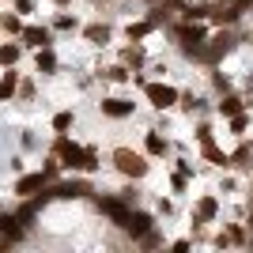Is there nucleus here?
Wrapping results in <instances>:
<instances>
[{
    "label": "nucleus",
    "mask_w": 253,
    "mask_h": 253,
    "mask_svg": "<svg viewBox=\"0 0 253 253\" xmlns=\"http://www.w3.org/2000/svg\"><path fill=\"white\" fill-rule=\"evenodd\" d=\"M178 42H181V49H185V57H201V49H204V42H208V38H204V27H197V23H181L178 31Z\"/></svg>",
    "instance_id": "nucleus-1"
},
{
    "label": "nucleus",
    "mask_w": 253,
    "mask_h": 253,
    "mask_svg": "<svg viewBox=\"0 0 253 253\" xmlns=\"http://www.w3.org/2000/svg\"><path fill=\"white\" fill-rule=\"evenodd\" d=\"M114 167L121 170L125 178H144V174H148L144 155H136V151H128V148H117V151H114Z\"/></svg>",
    "instance_id": "nucleus-2"
},
{
    "label": "nucleus",
    "mask_w": 253,
    "mask_h": 253,
    "mask_svg": "<svg viewBox=\"0 0 253 253\" xmlns=\"http://www.w3.org/2000/svg\"><path fill=\"white\" fill-rule=\"evenodd\" d=\"M87 193H91L87 181H57L45 197H38V204H45V201H80V197H87Z\"/></svg>",
    "instance_id": "nucleus-3"
},
{
    "label": "nucleus",
    "mask_w": 253,
    "mask_h": 253,
    "mask_svg": "<svg viewBox=\"0 0 253 253\" xmlns=\"http://www.w3.org/2000/svg\"><path fill=\"white\" fill-rule=\"evenodd\" d=\"M57 159H61V167H72V170H84V159H87V148H80V144H72V140L61 132V140H57Z\"/></svg>",
    "instance_id": "nucleus-4"
},
{
    "label": "nucleus",
    "mask_w": 253,
    "mask_h": 253,
    "mask_svg": "<svg viewBox=\"0 0 253 253\" xmlns=\"http://www.w3.org/2000/svg\"><path fill=\"white\" fill-rule=\"evenodd\" d=\"M144 91H148V102L155 106V110H170V106L178 102V91L170 84H144Z\"/></svg>",
    "instance_id": "nucleus-5"
},
{
    "label": "nucleus",
    "mask_w": 253,
    "mask_h": 253,
    "mask_svg": "<svg viewBox=\"0 0 253 253\" xmlns=\"http://www.w3.org/2000/svg\"><path fill=\"white\" fill-rule=\"evenodd\" d=\"M231 45H234V34H231V31H219V34H215V38L201 49V61H208V64L219 61L223 53H231Z\"/></svg>",
    "instance_id": "nucleus-6"
},
{
    "label": "nucleus",
    "mask_w": 253,
    "mask_h": 253,
    "mask_svg": "<svg viewBox=\"0 0 253 253\" xmlns=\"http://www.w3.org/2000/svg\"><path fill=\"white\" fill-rule=\"evenodd\" d=\"M98 208H102L106 215L117 223V227H121V223H125V215L132 211V208H128V197H102V201H98Z\"/></svg>",
    "instance_id": "nucleus-7"
},
{
    "label": "nucleus",
    "mask_w": 253,
    "mask_h": 253,
    "mask_svg": "<svg viewBox=\"0 0 253 253\" xmlns=\"http://www.w3.org/2000/svg\"><path fill=\"white\" fill-rule=\"evenodd\" d=\"M121 227H125V231L132 234V238H144V234H148L151 227H155V219H151L148 211H128V215H125V223H121Z\"/></svg>",
    "instance_id": "nucleus-8"
},
{
    "label": "nucleus",
    "mask_w": 253,
    "mask_h": 253,
    "mask_svg": "<svg viewBox=\"0 0 253 253\" xmlns=\"http://www.w3.org/2000/svg\"><path fill=\"white\" fill-rule=\"evenodd\" d=\"M45 185H49L45 174H23V178L15 181V193H19V197H38V193H45Z\"/></svg>",
    "instance_id": "nucleus-9"
},
{
    "label": "nucleus",
    "mask_w": 253,
    "mask_h": 253,
    "mask_svg": "<svg viewBox=\"0 0 253 253\" xmlns=\"http://www.w3.org/2000/svg\"><path fill=\"white\" fill-rule=\"evenodd\" d=\"M102 114L106 117H128L132 114V102H125V98H102Z\"/></svg>",
    "instance_id": "nucleus-10"
},
{
    "label": "nucleus",
    "mask_w": 253,
    "mask_h": 253,
    "mask_svg": "<svg viewBox=\"0 0 253 253\" xmlns=\"http://www.w3.org/2000/svg\"><path fill=\"white\" fill-rule=\"evenodd\" d=\"M215 211H219V201H215V197H201V201H197V219H193V223L215 219Z\"/></svg>",
    "instance_id": "nucleus-11"
},
{
    "label": "nucleus",
    "mask_w": 253,
    "mask_h": 253,
    "mask_svg": "<svg viewBox=\"0 0 253 253\" xmlns=\"http://www.w3.org/2000/svg\"><path fill=\"white\" fill-rule=\"evenodd\" d=\"M23 42L34 45V49H42V45H49V31H45V27H23Z\"/></svg>",
    "instance_id": "nucleus-12"
},
{
    "label": "nucleus",
    "mask_w": 253,
    "mask_h": 253,
    "mask_svg": "<svg viewBox=\"0 0 253 253\" xmlns=\"http://www.w3.org/2000/svg\"><path fill=\"white\" fill-rule=\"evenodd\" d=\"M84 38L91 45H106V42H110V27H106V23H91V27L84 31Z\"/></svg>",
    "instance_id": "nucleus-13"
},
{
    "label": "nucleus",
    "mask_w": 253,
    "mask_h": 253,
    "mask_svg": "<svg viewBox=\"0 0 253 253\" xmlns=\"http://www.w3.org/2000/svg\"><path fill=\"white\" fill-rule=\"evenodd\" d=\"M15 91H19V76L8 68V72H4V80H0V102H8Z\"/></svg>",
    "instance_id": "nucleus-14"
},
{
    "label": "nucleus",
    "mask_w": 253,
    "mask_h": 253,
    "mask_svg": "<svg viewBox=\"0 0 253 253\" xmlns=\"http://www.w3.org/2000/svg\"><path fill=\"white\" fill-rule=\"evenodd\" d=\"M53 68H57V53H53L49 45H42V49H38V72H42V76H49Z\"/></svg>",
    "instance_id": "nucleus-15"
},
{
    "label": "nucleus",
    "mask_w": 253,
    "mask_h": 253,
    "mask_svg": "<svg viewBox=\"0 0 253 253\" xmlns=\"http://www.w3.org/2000/svg\"><path fill=\"white\" fill-rule=\"evenodd\" d=\"M155 31V23L144 19V23H128V42H140V38H148V34Z\"/></svg>",
    "instance_id": "nucleus-16"
},
{
    "label": "nucleus",
    "mask_w": 253,
    "mask_h": 253,
    "mask_svg": "<svg viewBox=\"0 0 253 253\" xmlns=\"http://www.w3.org/2000/svg\"><path fill=\"white\" fill-rule=\"evenodd\" d=\"M144 148H148V155H167V140L159 136V132H148V140H144Z\"/></svg>",
    "instance_id": "nucleus-17"
},
{
    "label": "nucleus",
    "mask_w": 253,
    "mask_h": 253,
    "mask_svg": "<svg viewBox=\"0 0 253 253\" xmlns=\"http://www.w3.org/2000/svg\"><path fill=\"white\" fill-rule=\"evenodd\" d=\"M15 61H19V45H0V64H4V68H15Z\"/></svg>",
    "instance_id": "nucleus-18"
},
{
    "label": "nucleus",
    "mask_w": 253,
    "mask_h": 253,
    "mask_svg": "<svg viewBox=\"0 0 253 253\" xmlns=\"http://www.w3.org/2000/svg\"><path fill=\"white\" fill-rule=\"evenodd\" d=\"M0 27H4L8 34H23V23H19L15 11H4V15H0Z\"/></svg>",
    "instance_id": "nucleus-19"
},
{
    "label": "nucleus",
    "mask_w": 253,
    "mask_h": 253,
    "mask_svg": "<svg viewBox=\"0 0 253 253\" xmlns=\"http://www.w3.org/2000/svg\"><path fill=\"white\" fill-rule=\"evenodd\" d=\"M219 114H223V117H234V114H242V98L227 95V98L219 102Z\"/></svg>",
    "instance_id": "nucleus-20"
},
{
    "label": "nucleus",
    "mask_w": 253,
    "mask_h": 253,
    "mask_svg": "<svg viewBox=\"0 0 253 253\" xmlns=\"http://www.w3.org/2000/svg\"><path fill=\"white\" fill-rule=\"evenodd\" d=\"M231 163H234V167H253V148H250V144H242V148L231 155Z\"/></svg>",
    "instance_id": "nucleus-21"
},
{
    "label": "nucleus",
    "mask_w": 253,
    "mask_h": 253,
    "mask_svg": "<svg viewBox=\"0 0 253 253\" xmlns=\"http://www.w3.org/2000/svg\"><path fill=\"white\" fill-rule=\"evenodd\" d=\"M204 155H208V163H215V167H231V159L223 155L215 144H204Z\"/></svg>",
    "instance_id": "nucleus-22"
},
{
    "label": "nucleus",
    "mask_w": 253,
    "mask_h": 253,
    "mask_svg": "<svg viewBox=\"0 0 253 253\" xmlns=\"http://www.w3.org/2000/svg\"><path fill=\"white\" fill-rule=\"evenodd\" d=\"M125 61L132 64V68H140V64L148 61V57H144V49H140V45H128V49H125Z\"/></svg>",
    "instance_id": "nucleus-23"
},
{
    "label": "nucleus",
    "mask_w": 253,
    "mask_h": 253,
    "mask_svg": "<svg viewBox=\"0 0 253 253\" xmlns=\"http://www.w3.org/2000/svg\"><path fill=\"white\" fill-rule=\"evenodd\" d=\"M106 80H110V84H125V80H128V68L114 64V68H106Z\"/></svg>",
    "instance_id": "nucleus-24"
},
{
    "label": "nucleus",
    "mask_w": 253,
    "mask_h": 253,
    "mask_svg": "<svg viewBox=\"0 0 253 253\" xmlns=\"http://www.w3.org/2000/svg\"><path fill=\"white\" fill-rule=\"evenodd\" d=\"M53 128H57V132H68V128H72V114H68V110H61V114L53 117Z\"/></svg>",
    "instance_id": "nucleus-25"
},
{
    "label": "nucleus",
    "mask_w": 253,
    "mask_h": 253,
    "mask_svg": "<svg viewBox=\"0 0 253 253\" xmlns=\"http://www.w3.org/2000/svg\"><path fill=\"white\" fill-rule=\"evenodd\" d=\"M178 106H181V110H185V114H193V110H197V106H201V102H197V98H193V95H178Z\"/></svg>",
    "instance_id": "nucleus-26"
},
{
    "label": "nucleus",
    "mask_w": 253,
    "mask_h": 253,
    "mask_svg": "<svg viewBox=\"0 0 253 253\" xmlns=\"http://www.w3.org/2000/svg\"><path fill=\"white\" fill-rule=\"evenodd\" d=\"M45 178H57L61 174V159H45V170H42Z\"/></svg>",
    "instance_id": "nucleus-27"
},
{
    "label": "nucleus",
    "mask_w": 253,
    "mask_h": 253,
    "mask_svg": "<svg viewBox=\"0 0 253 253\" xmlns=\"http://www.w3.org/2000/svg\"><path fill=\"white\" fill-rule=\"evenodd\" d=\"M57 31H76V19L72 15H57Z\"/></svg>",
    "instance_id": "nucleus-28"
},
{
    "label": "nucleus",
    "mask_w": 253,
    "mask_h": 253,
    "mask_svg": "<svg viewBox=\"0 0 253 253\" xmlns=\"http://www.w3.org/2000/svg\"><path fill=\"white\" fill-rule=\"evenodd\" d=\"M231 128L242 136V132H246V117H242V114H234V117H231Z\"/></svg>",
    "instance_id": "nucleus-29"
},
{
    "label": "nucleus",
    "mask_w": 253,
    "mask_h": 253,
    "mask_svg": "<svg viewBox=\"0 0 253 253\" xmlns=\"http://www.w3.org/2000/svg\"><path fill=\"white\" fill-rule=\"evenodd\" d=\"M98 167V155H95V151H91V148H87V159H84V170H87V174H91V170H95Z\"/></svg>",
    "instance_id": "nucleus-30"
},
{
    "label": "nucleus",
    "mask_w": 253,
    "mask_h": 253,
    "mask_svg": "<svg viewBox=\"0 0 253 253\" xmlns=\"http://www.w3.org/2000/svg\"><path fill=\"white\" fill-rule=\"evenodd\" d=\"M197 136H201V144H211V128L201 125V132H197Z\"/></svg>",
    "instance_id": "nucleus-31"
},
{
    "label": "nucleus",
    "mask_w": 253,
    "mask_h": 253,
    "mask_svg": "<svg viewBox=\"0 0 253 253\" xmlns=\"http://www.w3.org/2000/svg\"><path fill=\"white\" fill-rule=\"evenodd\" d=\"M15 8H19V11H31V0H15Z\"/></svg>",
    "instance_id": "nucleus-32"
},
{
    "label": "nucleus",
    "mask_w": 253,
    "mask_h": 253,
    "mask_svg": "<svg viewBox=\"0 0 253 253\" xmlns=\"http://www.w3.org/2000/svg\"><path fill=\"white\" fill-rule=\"evenodd\" d=\"M57 4H68V0H57Z\"/></svg>",
    "instance_id": "nucleus-33"
}]
</instances>
